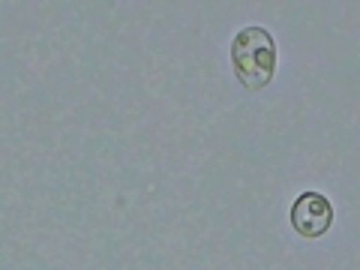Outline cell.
I'll return each mask as SVG.
<instances>
[{"instance_id": "obj_1", "label": "cell", "mask_w": 360, "mask_h": 270, "mask_svg": "<svg viewBox=\"0 0 360 270\" xmlns=\"http://www.w3.org/2000/svg\"><path fill=\"white\" fill-rule=\"evenodd\" d=\"M234 75L246 90H262L274 82L276 72V45L264 27H243L231 42Z\"/></svg>"}, {"instance_id": "obj_2", "label": "cell", "mask_w": 360, "mask_h": 270, "mask_svg": "<svg viewBox=\"0 0 360 270\" xmlns=\"http://www.w3.org/2000/svg\"><path fill=\"white\" fill-rule=\"evenodd\" d=\"M333 225V205L321 193H303L291 205V229L300 238H321Z\"/></svg>"}]
</instances>
